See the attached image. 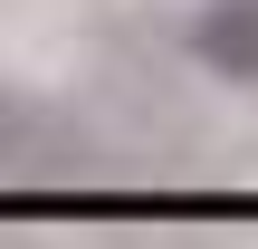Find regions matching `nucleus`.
<instances>
[{
	"mask_svg": "<svg viewBox=\"0 0 258 249\" xmlns=\"http://www.w3.org/2000/svg\"><path fill=\"white\" fill-rule=\"evenodd\" d=\"M191 58H201V77L258 86V0H201L191 10Z\"/></svg>",
	"mask_w": 258,
	"mask_h": 249,
	"instance_id": "f257e3e1",
	"label": "nucleus"
}]
</instances>
